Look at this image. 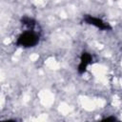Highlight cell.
I'll return each mask as SVG.
<instances>
[{
    "mask_svg": "<svg viewBox=\"0 0 122 122\" xmlns=\"http://www.w3.org/2000/svg\"><path fill=\"white\" fill-rule=\"evenodd\" d=\"M98 122H120V121H118L115 117H113V116H108V117H106V118H103L102 120H100V121H98Z\"/></svg>",
    "mask_w": 122,
    "mask_h": 122,
    "instance_id": "5b68a950",
    "label": "cell"
},
{
    "mask_svg": "<svg viewBox=\"0 0 122 122\" xmlns=\"http://www.w3.org/2000/svg\"><path fill=\"white\" fill-rule=\"evenodd\" d=\"M21 23L22 25H24L30 30H33L34 27L36 26V21L32 17H30V16H23L21 18Z\"/></svg>",
    "mask_w": 122,
    "mask_h": 122,
    "instance_id": "277c9868",
    "label": "cell"
},
{
    "mask_svg": "<svg viewBox=\"0 0 122 122\" xmlns=\"http://www.w3.org/2000/svg\"><path fill=\"white\" fill-rule=\"evenodd\" d=\"M92 63V56L91 53L87 52V51H83L81 53L80 56V61L77 67V71L79 74H83L84 72H86L88 67Z\"/></svg>",
    "mask_w": 122,
    "mask_h": 122,
    "instance_id": "3957f363",
    "label": "cell"
},
{
    "mask_svg": "<svg viewBox=\"0 0 122 122\" xmlns=\"http://www.w3.org/2000/svg\"><path fill=\"white\" fill-rule=\"evenodd\" d=\"M38 43H39V35L34 30H30L22 32L16 40V45L22 48H32L36 46Z\"/></svg>",
    "mask_w": 122,
    "mask_h": 122,
    "instance_id": "6da1fadb",
    "label": "cell"
},
{
    "mask_svg": "<svg viewBox=\"0 0 122 122\" xmlns=\"http://www.w3.org/2000/svg\"><path fill=\"white\" fill-rule=\"evenodd\" d=\"M83 21L88 24V25H92L101 30H112V27L111 25L104 21L103 19L99 18V17H95L93 15H91V14H86L84 17H83Z\"/></svg>",
    "mask_w": 122,
    "mask_h": 122,
    "instance_id": "7a4b0ae2",
    "label": "cell"
},
{
    "mask_svg": "<svg viewBox=\"0 0 122 122\" xmlns=\"http://www.w3.org/2000/svg\"><path fill=\"white\" fill-rule=\"evenodd\" d=\"M2 122H16V121L13 120V119H7V120H4V121H2Z\"/></svg>",
    "mask_w": 122,
    "mask_h": 122,
    "instance_id": "8992f818",
    "label": "cell"
}]
</instances>
